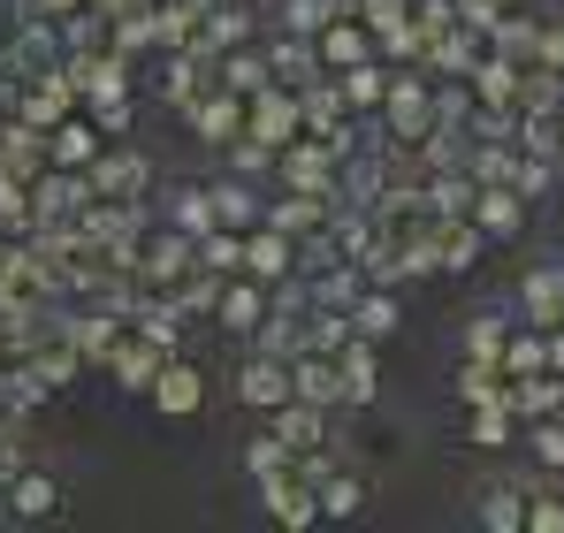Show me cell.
I'll return each instance as SVG.
<instances>
[{"label": "cell", "mask_w": 564, "mask_h": 533, "mask_svg": "<svg viewBox=\"0 0 564 533\" xmlns=\"http://www.w3.org/2000/svg\"><path fill=\"white\" fill-rule=\"evenodd\" d=\"M305 130V115H297V91L290 85H260L252 99H245V138H260V145H290Z\"/></svg>", "instance_id": "1"}, {"label": "cell", "mask_w": 564, "mask_h": 533, "mask_svg": "<svg viewBox=\"0 0 564 533\" xmlns=\"http://www.w3.org/2000/svg\"><path fill=\"white\" fill-rule=\"evenodd\" d=\"M191 122H198V138H206V145H229V138H245V91L206 85L198 99H191Z\"/></svg>", "instance_id": "2"}, {"label": "cell", "mask_w": 564, "mask_h": 533, "mask_svg": "<svg viewBox=\"0 0 564 533\" xmlns=\"http://www.w3.org/2000/svg\"><path fill=\"white\" fill-rule=\"evenodd\" d=\"M69 99L77 85L62 77V69H46L31 91H15V122H31V130H54V122H69Z\"/></svg>", "instance_id": "3"}, {"label": "cell", "mask_w": 564, "mask_h": 533, "mask_svg": "<svg viewBox=\"0 0 564 533\" xmlns=\"http://www.w3.org/2000/svg\"><path fill=\"white\" fill-rule=\"evenodd\" d=\"M260 496H268V511H275L282 526H313V519H321V488H313V480H297L290 465L260 480Z\"/></svg>", "instance_id": "4"}, {"label": "cell", "mask_w": 564, "mask_h": 533, "mask_svg": "<svg viewBox=\"0 0 564 533\" xmlns=\"http://www.w3.org/2000/svg\"><path fill=\"white\" fill-rule=\"evenodd\" d=\"M473 221H480V237H519V229H527V191L480 183V191H473Z\"/></svg>", "instance_id": "5"}, {"label": "cell", "mask_w": 564, "mask_h": 533, "mask_svg": "<svg viewBox=\"0 0 564 533\" xmlns=\"http://www.w3.org/2000/svg\"><path fill=\"white\" fill-rule=\"evenodd\" d=\"M85 176H93V198H145L153 168H145V153H99Z\"/></svg>", "instance_id": "6"}, {"label": "cell", "mask_w": 564, "mask_h": 533, "mask_svg": "<svg viewBox=\"0 0 564 533\" xmlns=\"http://www.w3.org/2000/svg\"><path fill=\"white\" fill-rule=\"evenodd\" d=\"M290 266H297V244H290L282 229H268V221H260V229L245 237V274H252V282H282Z\"/></svg>", "instance_id": "7"}, {"label": "cell", "mask_w": 564, "mask_h": 533, "mask_svg": "<svg viewBox=\"0 0 564 533\" xmlns=\"http://www.w3.org/2000/svg\"><path fill=\"white\" fill-rule=\"evenodd\" d=\"M488 54H503V62H519V69H534V54H542V23L534 15H496L488 23Z\"/></svg>", "instance_id": "8"}, {"label": "cell", "mask_w": 564, "mask_h": 533, "mask_svg": "<svg viewBox=\"0 0 564 533\" xmlns=\"http://www.w3.org/2000/svg\"><path fill=\"white\" fill-rule=\"evenodd\" d=\"M519 297H527V320H534V328H564V260L534 266V274L519 282Z\"/></svg>", "instance_id": "9"}, {"label": "cell", "mask_w": 564, "mask_h": 533, "mask_svg": "<svg viewBox=\"0 0 564 533\" xmlns=\"http://www.w3.org/2000/svg\"><path fill=\"white\" fill-rule=\"evenodd\" d=\"M336 366H344V404H375V344L359 328L336 344Z\"/></svg>", "instance_id": "10"}, {"label": "cell", "mask_w": 564, "mask_h": 533, "mask_svg": "<svg viewBox=\"0 0 564 533\" xmlns=\"http://www.w3.org/2000/svg\"><path fill=\"white\" fill-rule=\"evenodd\" d=\"M321 62L328 69H359V62H375V31L351 15V23H328L321 31Z\"/></svg>", "instance_id": "11"}, {"label": "cell", "mask_w": 564, "mask_h": 533, "mask_svg": "<svg viewBox=\"0 0 564 533\" xmlns=\"http://www.w3.org/2000/svg\"><path fill=\"white\" fill-rule=\"evenodd\" d=\"M237 389H245V404H260V412H275V404H290V358H252V366H245V381H237Z\"/></svg>", "instance_id": "12"}, {"label": "cell", "mask_w": 564, "mask_h": 533, "mask_svg": "<svg viewBox=\"0 0 564 533\" xmlns=\"http://www.w3.org/2000/svg\"><path fill=\"white\" fill-rule=\"evenodd\" d=\"M46 161H54V168H93L99 130L93 122H54V130H46Z\"/></svg>", "instance_id": "13"}, {"label": "cell", "mask_w": 564, "mask_h": 533, "mask_svg": "<svg viewBox=\"0 0 564 533\" xmlns=\"http://www.w3.org/2000/svg\"><path fill=\"white\" fill-rule=\"evenodd\" d=\"M321 427H328V412H321V404H305V396H290V404H275V435H282V449H290V457L321 443Z\"/></svg>", "instance_id": "14"}, {"label": "cell", "mask_w": 564, "mask_h": 533, "mask_svg": "<svg viewBox=\"0 0 564 533\" xmlns=\"http://www.w3.org/2000/svg\"><path fill=\"white\" fill-rule=\"evenodd\" d=\"M153 396H161V412H169V420H191L206 389H198V373H191V366H161V373H153Z\"/></svg>", "instance_id": "15"}, {"label": "cell", "mask_w": 564, "mask_h": 533, "mask_svg": "<svg viewBox=\"0 0 564 533\" xmlns=\"http://www.w3.org/2000/svg\"><path fill=\"white\" fill-rule=\"evenodd\" d=\"M214 221H221V229H260V221H268V206H260V191L221 183V191H214Z\"/></svg>", "instance_id": "16"}, {"label": "cell", "mask_w": 564, "mask_h": 533, "mask_svg": "<svg viewBox=\"0 0 564 533\" xmlns=\"http://www.w3.org/2000/svg\"><path fill=\"white\" fill-rule=\"evenodd\" d=\"M62 503V488L46 480V472H23V480H8V519H46Z\"/></svg>", "instance_id": "17"}, {"label": "cell", "mask_w": 564, "mask_h": 533, "mask_svg": "<svg viewBox=\"0 0 564 533\" xmlns=\"http://www.w3.org/2000/svg\"><path fill=\"white\" fill-rule=\"evenodd\" d=\"M458 396H466V404H503V396H511V373H503L496 358H473L466 373H458Z\"/></svg>", "instance_id": "18"}, {"label": "cell", "mask_w": 564, "mask_h": 533, "mask_svg": "<svg viewBox=\"0 0 564 533\" xmlns=\"http://www.w3.org/2000/svg\"><path fill=\"white\" fill-rule=\"evenodd\" d=\"M367 511V480L359 472H328L321 480V519H359Z\"/></svg>", "instance_id": "19"}, {"label": "cell", "mask_w": 564, "mask_h": 533, "mask_svg": "<svg viewBox=\"0 0 564 533\" xmlns=\"http://www.w3.org/2000/svg\"><path fill=\"white\" fill-rule=\"evenodd\" d=\"M221 85L245 91V99H252L260 85H275V77H268V54H245V46H229V54H221Z\"/></svg>", "instance_id": "20"}, {"label": "cell", "mask_w": 564, "mask_h": 533, "mask_svg": "<svg viewBox=\"0 0 564 533\" xmlns=\"http://www.w3.org/2000/svg\"><path fill=\"white\" fill-rule=\"evenodd\" d=\"M161 344H145V336H138V344H130V351L115 358V381H122V389H153V373H161Z\"/></svg>", "instance_id": "21"}, {"label": "cell", "mask_w": 564, "mask_h": 533, "mask_svg": "<svg viewBox=\"0 0 564 533\" xmlns=\"http://www.w3.org/2000/svg\"><path fill=\"white\" fill-rule=\"evenodd\" d=\"M206 39L229 54V46H245V39H252V15H245L237 0H214V8H206Z\"/></svg>", "instance_id": "22"}, {"label": "cell", "mask_w": 564, "mask_h": 533, "mask_svg": "<svg viewBox=\"0 0 564 533\" xmlns=\"http://www.w3.org/2000/svg\"><path fill=\"white\" fill-rule=\"evenodd\" d=\"M527 449H534V465H564V412H542V420H527Z\"/></svg>", "instance_id": "23"}, {"label": "cell", "mask_w": 564, "mask_h": 533, "mask_svg": "<svg viewBox=\"0 0 564 533\" xmlns=\"http://www.w3.org/2000/svg\"><path fill=\"white\" fill-rule=\"evenodd\" d=\"M511 435H519V412H511V396H503V404H480V420H473V443H480V449H503Z\"/></svg>", "instance_id": "24"}, {"label": "cell", "mask_w": 564, "mask_h": 533, "mask_svg": "<svg viewBox=\"0 0 564 533\" xmlns=\"http://www.w3.org/2000/svg\"><path fill=\"white\" fill-rule=\"evenodd\" d=\"M260 320V282H221V328H252Z\"/></svg>", "instance_id": "25"}, {"label": "cell", "mask_w": 564, "mask_h": 533, "mask_svg": "<svg viewBox=\"0 0 564 533\" xmlns=\"http://www.w3.org/2000/svg\"><path fill=\"white\" fill-rule=\"evenodd\" d=\"M503 373H511V381H519V373H550V344H542V336H511V344H503Z\"/></svg>", "instance_id": "26"}, {"label": "cell", "mask_w": 564, "mask_h": 533, "mask_svg": "<svg viewBox=\"0 0 564 533\" xmlns=\"http://www.w3.org/2000/svg\"><path fill=\"white\" fill-rule=\"evenodd\" d=\"M351 328H359L367 344H381V336L397 328V305H389V297H359V305H351Z\"/></svg>", "instance_id": "27"}, {"label": "cell", "mask_w": 564, "mask_h": 533, "mask_svg": "<svg viewBox=\"0 0 564 533\" xmlns=\"http://www.w3.org/2000/svg\"><path fill=\"white\" fill-rule=\"evenodd\" d=\"M480 519H488L496 533L527 526V511H519V488H488V496H480Z\"/></svg>", "instance_id": "28"}, {"label": "cell", "mask_w": 564, "mask_h": 533, "mask_svg": "<svg viewBox=\"0 0 564 533\" xmlns=\"http://www.w3.org/2000/svg\"><path fill=\"white\" fill-rule=\"evenodd\" d=\"M229 168H237V176H268V168H275V145H260V138H229Z\"/></svg>", "instance_id": "29"}, {"label": "cell", "mask_w": 564, "mask_h": 533, "mask_svg": "<svg viewBox=\"0 0 564 533\" xmlns=\"http://www.w3.org/2000/svg\"><path fill=\"white\" fill-rule=\"evenodd\" d=\"M282 31L321 39V31H328V8H321V0H282Z\"/></svg>", "instance_id": "30"}, {"label": "cell", "mask_w": 564, "mask_h": 533, "mask_svg": "<svg viewBox=\"0 0 564 533\" xmlns=\"http://www.w3.org/2000/svg\"><path fill=\"white\" fill-rule=\"evenodd\" d=\"M359 23H367V31H397V23H412V0H359Z\"/></svg>", "instance_id": "31"}, {"label": "cell", "mask_w": 564, "mask_h": 533, "mask_svg": "<svg viewBox=\"0 0 564 533\" xmlns=\"http://www.w3.org/2000/svg\"><path fill=\"white\" fill-rule=\"evenodd\" d=\"M282 465H290V449H282V435H260V443L245 449V472H252V480H268V472H282Z\"/></svg>", "instance_id": "32"}, {"label": "cell", "mask_w": 564, "mask_h": 533, "mask_svg": "<svg viewBox=\"0 0 564 533\" xmlns=\"http://www.w3.org/2000/svg\"><path fill=\"white\" fill-rule=\"evenodd\" d=\"M451 8H458V23H466V31H480V39H488V23L503 15V0H451Z\"/></svg>", "instance_id": "33"}, {"label": "cell", "mask_w": 564, "mask_h": 533, "mask_svg": "<svg viewBox=\"0 0 564 533\" xmlns=\"http://www.w3.org/2000/svg\"><path fill=\"white\" fill-rule=\"evenodd\" d=\"M527 526L534 533H564V503L557 496H534V503H527Z\"/></svg>", "instance_id": "34"}, {"label": "cell", "mask_w": 564, "mask_h": 533, "mask_svg": "<svg viewBox=\"0 0 564 533\" xmlns=\"http://www.w3.org/2000/svg\"><path fill=\"white\" fill-rule=\"evenodd\" d=\"M93 115H99V130H107V138H122L138 107H130V99H93Z\"/></svg>", "instance_id": "35"}, {"label": "cell", "mask_w": 564, "mask_h": 533, "mask_svg": "<svg viewBox=\"0 0 564 533\" xmlns=\"http://www.w3.org/2000/svg\"><path fill=\"white\" fill-rule=\"evenodd\" d=\"M534 62H542V69H557V77H564V23H550V31H542V54H534Z\"/></svg>", "instance_id": "36"}, {"label": "cell", "mask_w": 564, "mask_h": 533, "mask_svg": "<svg viewBox=\"0 0 564 533\" xmlns=\"http://www.w3.org/2000/svg\"><path fill=\"white\" fill-rule=\"evenodd\" d=\"M321 8H328V23H351L359 15V0H321Z\"/></svg>", "instance_id": "37"}, {"label": "cell", "mask_w": 564, "mask_h": 533, "mask_svg": "<svg viewBox=\"0 0 564 533\" xmlns=\"http://www.w3.org/2000/svg\"><path fill=\"white\" fill-rule=\"evenodd\" d=\"M39 8H46V15H77L85 0H39Z\"/></svg>", "instance_id": "38"}, {"label": "cell", "mask_w": 564, "mask_h": 533, "mask_svg": "<svg viewBox=\"0 0 564 533\" xmlns=\"http://www.w3.org/2000/svg\"><path fill=\"white\" fill-rule=\"evenodd\" d=\"M8 107H15V77L0 69V115H8Z\"/></svg>", "instance_id": "39"}, {"label": "cell", "mask_w": 564, "mask_h": 533, "mask_svg": "<svg viewBox=\"0 0 564 533\" xmlns=\"http://www.w3.org/2000/svg\"><path fill=\"white\" fill-rule=\"evenodd\" d=\"M0 266H8V244H0Z\"/></svg>", "instance_id": "40"}, {"label": "cell", "mask_w": 564, "mask_h": 533, "mask_svg": "<svg viewBox=\"0 0 564 533\" xmlns=\"http://www.w3.org/2000/svg\"><path fill=\"white\" fill-rule=\"evenodd\" d=\"M557 198H564V176H557Z\"/></svg>", "instance_id": "41"}, {"label": "cell", "mask_w": 564, "mask_h": 533, "mask_svg": "<svg viewBox=\"0 0 564 533\" xmlns=\"http://www.w3.org/2000/svg\"><path fill=\"white\" fill-rule=\"evenodd\" d=\"M503 8H511V0H503Z\"/></svg>", "instance_id": "42"}]
</instances>
